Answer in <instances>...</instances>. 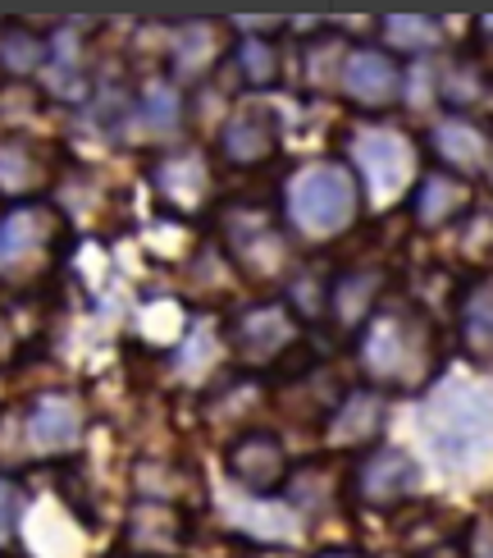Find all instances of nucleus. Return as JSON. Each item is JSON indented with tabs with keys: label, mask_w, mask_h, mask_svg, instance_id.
<instances>
[{
	"label": "nucleus",
	"mask_w": 493,
	"mask_h": 558,
	"mask_svg": "<svg viewBox=\"0 0 493 558\" xmlns=\"http://www.w3.org/2000/svg\"><path fill=\"white\" fill-rule=\"evenodd\" d=\"M476 193L471 183L448 174V170H426L416 179V189L407 193V211L420 229H443V225H457L471 216Z\"/></svg>",
	"instance_id": "obj_15"
},
{
	"label": "nucleus",
	"mask_w": 493,
	"mask_h": 558,
	"mask_svg": "<svg viewBox=\"0 0 493 558\" xmlns=\"http://www.w3.org/2000/svg\"><path fill=\"white\" fill-rule=\"evenodd\" d=\"M430 147L434 156L448 166V174H484L493 166V137L476 124V120H461V114H453V120H443L430 129Z\"/></svg>",
	"instance_id": "obj_17"
},
{
	"label": "nucleus",
	"mask_w": 493,
	"mask_h": 558,
	"mask_svg": "<svg viewBox=\"0 0 493 558\" xmlns=\"http://www.w3.org/2000/svg\"><path fill=\"white\" fill-rule=\"evenodd\" d=\"M416 481H420V468L407 449L374 445L361 453L357 472H352V495L366 508H397L416 495Z\"/></svg>",
	"instance_id": "obj_9"
},
{
	"label": "nucleus",
	"mask_w": 493,
	"mask_h": 558,
	"mask_svg": "<svg viewBox=\"0 0 493 558\" xmlns=\"http://www.w3.org/2000/svg\"><path fill=\"white\" fill-rule=\"evenodd\" d=\"M46 56H51V37L23 19L0 23V69H10L14 78H33L46 69Z\"/></svg>",
	"instance_id": "obj_20"
},
{
	"label": "nucleus",
	"mask_w": 493,
	"mask_h": 558,
	"mask_svg": "<svg viewBox=\"0 0 493 558\" xmlns=\"http://www.w3.org/2000/svg\"><path fill=\"white\" fill-rule=\"evenodd\" d=\"M380 33H384V51H403V56H430L443 46L448 28L443 19L434 14H384L380 19Z\"/></svg>",
	"instance_id": "obj_21"
},
{
	"label": "nucleus",
	"mask_w": 493,
	"mask_h": 558,
	"mask_svg": "<svg viewBox=\"0 0 493 558\" xmlns=\"http://www.w3.org/2000/svg\"><path fill=\"white\" fill-rule=\"evenodd\" d=\"M284 216L297 239L329 243L361 220V183L338 160H311L284 183Z\"/></svg>",
	"instance_id": "obj_2"
},
{
	"label": "nucleus",
	"mask_w": 493,
	"mask_h": 558,
	"mask_svg": "<svg viewBox=\"0 0 493 558\" xmlns=\"http://www.w3.org/2000/svg\"><path fill=\"white\" fill-rule=\"evenodd\" d=\"M343 60H347L343 41L334 46L329 37H316V41H307V46H301V78H307L311 87H338Z\"/></svg>",
	"instance_id": "obj_26"
},
{
	"label": "nucleus",
	"mask_w": 493,
	"mask_h": 558,
	"mask_svg": "<svg viewBox=\"0 0 493 558\" xmlns=\"http://www.w3.org/2000/svg\"><path fill=\"white\" fill-rule=\"evenodd\" d=\"M69 252V220L51 202H14L0 216V284L37 289Z\"/></svg>",
	"instance_id": "obj_4"
},
{
	"label": "nucleus",
	"mask_w": 493,
	"mask_h": 558,
	"mask_svg": "<svg viewBox=\"0 0 493 558\" xmlns=\"http://www.w3.org/2000/svg\"><path fill=\"white\" fill-rule=\"evenodd\" d=\"M19 518H23V495H19V481L0 472V549H5V545L14 541Z\"/></svg>",
	"instance_id": "obj_27"
},
{
	"label": "nucleus",
	"mask_w": 493,
	"mask_h": 558,
	"mask_svg": "<svg viewBox=\"0 0 493 558\" xmlns=\"http://www.w3.org/2000/svg\"><path fill=\"white\" fill-rule=\"evenodd\" d=\"M224 472L238 481L247 495H284L288 481H293V458L274 430L256 426V430H243V435L229 439Z\"/></svg>",
	"instance_id": "obj_8"
},
{
	"label": "nucleus",
	"mask_w": 493,
	"mask_h": 558,
	"mask_svg": "<svg viewBox=\"0 0 493 558\" xmlns=\"http://www.w3.org/2000/svg\"><path fill=\"white\" fill-rule=\"evenodd\" d=\"M51 179V151L37 137L14 133L10 143H0V193L14 202H33L41 193V183Z\"/></svg>",
	"instance_id": "obj_18"
},
{
	"label": "nucleus",
	"mask_w": 493,
	"mask_h": 558,
	"mask_svg": "<svg viewBox=\"0 0 493 558\" xmlns=\"http://www.w3.org/2000/svg\"><path fill=\"white\" fill-rule=\"evenodd\" d=\"M384 422H389V393L361 385V389H347L343 399L329 408L324 439H329V449H374Z\"/></svg>",
	"instance_id": "obj_13"
},
{
	"label": "nucleus",
	"mask_w": 493,
	"mask_h": 558,
	"mask_svg": "<svg viewBox=\"0 0 493 558\" xmlns=\"http://www.w3.org/2000/svg\"><path fill=\"white\" fill-rule=\"evenodd\" d=\"M151 189L174 216H193L210 202V193H215V174H210L206 156L197 147L193 151H164L151 166Z\"/></svg>",
	"instance_id": "obj_11"
},
{
	"label": "nucleus",
	"mask_w": 493,
	"mask_h": 558,
	"mask_svg": "<svg viewBox=\"0 0 493 558\" xmlns=\"http://www.w3.org/2000/svg\"><path fill=\"white\" fill-rule=\"evenodd\" d=\"M220 225H224V252L243 266V275L279 279L288 270V234L261 202H233Z\"/></svg>",
	"instance_id": "obj_6"
},
{
	"label": "nucleus",
	"mask_w": 493,
	"mask_h": 558,
	"mask_svg": "<svg viewBox=\"0 0 493 558\" xmlns=\"http://www.w3.org/2000/svg\"><path fill=\"white\" fill-rule=\"evenodd\" d=\"M461 558H493V518H476L466 526Z\"/></svg>",
	"instance_id": "obj_28"
},
{
	"label": "nucleus",
	"mask_w": 493,
	"mask_h": 558,
	"mask_svg": "<svg viewBox=\"0 0 493 558\" xmlns=\"http://www.w3.org/2000/svg\"><path fill=\"white\" fill-rule=\"evenodd\" d=\"M357 362L370 389L380 393H416L439 380L443 371V343L439 325L416 302L384 298L361 330H357Z\"/></svg>",
	"instance_id": "obj_1"
},
{
	"label": "nucleus",
	"mask_w": 493,
	"mask_h": 558,
	"mask_svg": "<svg viewBox=\"0 0 493 558\" xmlns=\"http://www.w3.org/2000/svg\"><path fill=\"white\" fill-rule=\"evenodd\" d=\"M233 64L247 87H274L279 83V46L266 37H243L233 46Z\"/></svg>",
	"instance_id": "obj_24"
},
{
	"label": "nucleus",
	"mask_w": 493,
	"mask_h": 558,
	"mask_svg": "<svg viewBox=\"0 0 493 558\" xmlns=\"http://www.w3.org/2000/svg\"><path fill=\"white\" fill-rule=\"evenodd\" d=\"M279 143H284V133H279V114L270 106H243L220 124V156L238 170H256L274 160Z\"/></svg>",
	"instance_id": "obj_12"
},
{
	"label": "nucleus",
	"mask_w": 493,
	"mask_h": 558,
	"mask_svg": "<svg viewBox=\"0 0 493 558\" xmlns=\"http://www.w3.org/2000/svg\"><path fill=\"white\" fill-rule=\"evenodd\" d=\"M484 92H489L484 69L471 56H453L448 64L439 69V97H443V106H448L453 114H461V120L484 101Z\"/></svg>",
	"instance_id": "obj_22"
},
{
	"label": "nucleus",
	"mask_w": 493,
	"mask_h": 558,
	"mask_svg": "<svg viewBox=\"0 0 493 558\" xmlns=\"http://www.w3.org/2000/svg\"><path fill=\"white\" fill-rule=\"evenodd\" d=\"M320 558H366V554H357V549H329V554H320Z\"/></svg>",
	"instance_id": "obj_30"
},
{
	"label": "nucleus",
	"mask_w": 493,
	"mask_h": 558,
	"mask_svg": "<svg viewBox=\"0 0 493 558\" xmlns=\"http://www.w3.org/2000/svg\"><path fill=\"white\" fill-rule=\"evenodd\" d=\"M457 335L476 366H493V275H476L457 298Z\"/></svg>",
	"instance_id": "obj_19"
},
{
	"label": "nucleus",
	"mask_w": 493,
	"mask_h": 558,
	"mask_svg": "<svg viewBox=\"0 0 493 558\" xmlns=\"http://www.w3.org/2000/svg\"><path fill=\"white\" fill-rule=\"evenodd\" d=\"M137 120H143L156 137H170L183 124V92L174 83H147L137 97Z\"/></svg>",
	"instance_id": "obj_23"
},
{
	"label": "nucleus",
	"mask_w": 493,
	"mask_h": 558,
	"mask_svg": "<svg viewBox=\"0 0 493 558\" xmlns=\"http://www.w3.org/2000/svg\"><path fill=\"white\" fill-rule=\"evenodd\" d=\"M229 353L243 366H270L297 343V316L284 302H256V307L233 312L229 320Z\"/></svg>",
	"instance_id": "obj_7"
},
{
	"label": "nucleus",
	"mask_w": 493,
	"mask_h": 558,
	"mask_svg": "<svg viewBox=\"0 0 493 558\" xmlns=\"http://www.w3.org/2000/svg\"><path fill=\"white\" fill-rule=\"evenodd\" d=\"M384 289H389V275L374 270V266H347L338 275H329V320L338 330H361V325L380 312L384 302Z\"/></svg>",
	"instance_id": "obj_14"
},
{
	"label": "nucleus",
	"mask_w": 493,
	"mask_h": 558,
	"mask_svg": "<svg viewBox=\"0 0 493 558\" xmlns=\"http://www.w3.org/2000/svg\"><path fill=\"white\" fill-rule=\"evenodd\" d=\"M14 353V330H10V316L0 312V362H5Z\"/></svg>",
	"instance_id": "obj_29"
},
{
	"label": "nucleus",
	"mask_w": 493,
	"mask_h": 558,
	"mask_svg": "<svg viewBox=\"0 0 493 558\" xmlns=\"http://www.w3.org/2000/svg\"><path fill=\"white\" fill-rule=\"evenodd\" d=\"M426 435L448 472H476L493 458V393L448 380L426 403Z\"/></svg>",
	"instance_id": "obj_3"
},
{
	"label": "nucleus",
	"mask_w": 493,
	"mask_h": 558,
	"mask_svg": "<svg viewBox=\"0 0 493 558\" xmlns=\"http://www.w3.org/2000/svg\"><path fill=\"white\" fill-rule=\"evenodd\" d=\"M210 37H215V28L210 23H193V28L178 33V46H174V69L183 78H201L210 64L220 60V46H210Z\"/></svg>",
	"instance_id": "obj_25"
},
{
	"label": "nucleus",
	"mask_w": 493,
	"mask_h": 558,
	"mask_svg": "<svg viewBox=\"0 0 493 558\" xmlns=\"http://www.w3.org/2000/svg\"><path fill=\"white\" fill-rule=\"evenodd\" d=\"M403 64H397V56H389L384 46H357V51H347L343 60V74H338V92L361 106V110H389L397 106V97H403Z\"/></svg>",
	"instance_id": "obj_10"
},
{
	"label": "nucleus",
	"mask_w": 493,
	"mask_h": 558,
	"mask_svg": "<svg viewBox=\"0 0 493 558\" xmlns=\"http://www.w3.org/2000/svg\"><path fill=\"white\" fill-rule=\"evenodd\" d=\"M83 439V403L74 393H37L28 408V445L37 453H69Z\"/></svg>",
	"instance_id": "obj_16"
},
{
	"label": "nucleus",
	"mask_w": 493,
	"mask_h": 558,
	"mask_svg": "<svg viewBox=\"0 0 493 558\" xmlns=\"http://www.w3.org/2000/svg\"><path fill=\"white\" fill-rule=\"evenodd\" d=\"M347 156L357 166V183H366L361 197L370 193L374 206H393L397 197H407L416 189V143L403 137L397 129H384V124H366L347 137Z\"/></svg>",
	"instance_id": "obj_5"
}]
</instances>
